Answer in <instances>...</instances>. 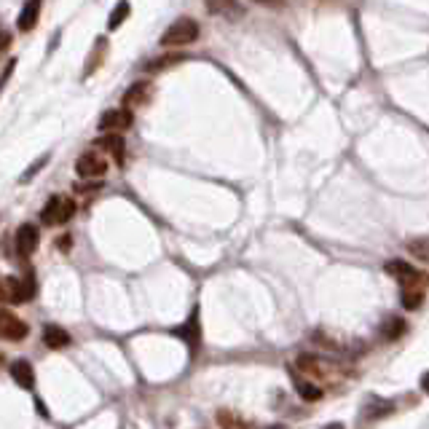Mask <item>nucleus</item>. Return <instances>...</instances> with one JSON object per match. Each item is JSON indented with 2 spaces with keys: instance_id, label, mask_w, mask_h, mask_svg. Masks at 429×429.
<instances>
[{
  "instance_id": "20e7f679",
  "label": "nucleus",
  "mask_w": 429,
  "mask_h": 429,
  "mask_svg": "<svg viewBox=\"0 0 429 429\" xmlns=\"http://www.w3.org/2000/svg\"><path fill=\"white\" fill-rule=\"evenodd\" d=\"M132 123H135L132 110H126V107H116V110L102 113V118H100V129L107 132V135H118V132H123V129H129Z\"/></svg>"
},
{
  "instance_id": "7ed1b4c3",
  "label": "nucleus",
  "mask_w": 429,
  "mask_h": 429,
  "mask_svg": "<svg viewBox=\"0 0 429 429\" xmlns=\"http://www.w3.org/2000/svg\"><path fill=\"white\" fill-rule=\"evenodd\" d=\"M383 271L389 276H395L400 285H405V287H414L416 282H421V285H427L429 282V276L421 274L414 263H405V261H400V258L383 263Z\"/></svg>"
},
{
  "instance_id": "f257e3e1",
  "label": "nucleus",
  "mask_w": 429,
  "mask_h": 429,
  "mask_svg": "<svg viewBox=\"0 0 429 429\" xmlns=\"http://www.w3.org/2000/svg\"><path fill=\"white\" fill-rule=\"evenodd\" d=\"M199 22H193L191 16H180L177 22H172L164 35H161V46L177 48V46H191L199 38Z\"/></svg>"
},
{
  "instance_id": "ddd939ff",
  "label": "nucleus",
  "mask_w": 429,
  "mask_h": 429,
  "mask_svg": "<svg viewBox=\"0 0 429 429\" xmlns=\"http://www.w3.org/2000/svg\"><path fill=\"white\" fill-rule=\"evenodd\" d=\"M97 145H100V148H105L107 154L113 156L118 164H123V156H126V142H123L121 135H102V137L97 139Z\"/></svg>"
},
{
  "instance_id": "39448f33",
  "label": "nucleus",
  "mask_w": 429,
  "mask_h": 429,
  "mask_svg": "<svg viewBox=\"0 0 429 429\" xmlns=\"http://www.w3.org/2000/svg\"><path fill=\"white\" fill-rule=\"evenodd\" d=\"M76 172L81 175V177H102V175L107 172L105 156L94 154V151H86L83 156H78Z\"/></svg>"
},
{
  "instance_id": "5701e85b",
  "label": "nucleus",
  "mask_w": 429,
  "mask_h": 429,
  "mask_svg": "<svg viewBox=\"0 0 429 429\" xmlns=\"http://www.w3.org/2000/svg\"><path fill=\"white\" fill-rule=\"evenodd\" d=\"M175 62H180V57H164V60H154V62H148V64H145V70L156 73V70H164V67L175 64Z\"/></svg>"
},
{
  "instance_id": "0eeeda50",
  "label": "nucleus",
  "mask_w": 429,
  "mask_h": 429,
  "mask_svg": "<svg viewBox=\"0 0 429 429\" xmlns=\"http://www.w3.org/2000/svg\"><path fill=\"white\" fill-rule=\"evenodd\" d=\"M38 242H41V233H38V229L32 223L19 226V231H16V250H19V255H25V258L32 255L38 250Z\"/></svg>"
},
{
  "instance_id": "c85d7f7f",
  "label": "nucleus",
  "mask_w": 429,
  "mask_h": 429,
  "mask_svg": "<svg viewBox=\"0 0 429 429\" xmlns=\"http://www.w3.org/2000/svg\"><path fill=\"white\" fill-rule=\"evenodd\" d=\"M322 429H343V424H341V421H333V424H325Z\"/></svg>"
},
{
  "instance_id": "b1692460",
  "label": "nucleus",
  "mask_w": 429,
  "mask_h": 429,
  "mask_svg": "<svg viewBox=\"0 0 429 429\" xmlns=\"http://www.w3.org/2000/svg\"><path fill=\"white\" fill-rule=\"evenodd\" d=\"M46 164H48V156H41V158H38V161H35V164H32V167L27 169L25 175H22V183H27V180H32V175H35V172H38V169H41V167H46Z\"/></svg>"
},
{
  "instance_id": "f3484780",
  "label": "nucleus",
  "mask_w": 429,
  "mask_h": 429,
  "mask_svg": "<svg viewBox=\"0 0 429 429\" xmlns=\"http://www.w3.org/2000/svg\"><path fill=\"white\" fill-rule=\"evenodd\" d=\"M217 424L223 429H255L250 421H245L239 414H231V411H220L217 414Z\"/></svg>"
},
{
  "instance_id": "412c9836",
  "label": "nucleus",
  "mask_w": 429,
  "mask_h": 429,
  "mask_svg": "<svg viewBox=\"0 0 429 429\" xmlns=\"http://www.w3.org/2000/svg\"><path fill=\"white\" fill-rule=\"evenodd\" d=\"M102 54H105V38H100V41H97V51H94L92 57H89V67H86V76H92L94 70L100 67V60H102Z\"/></svg>"
},
{
  "instance_id": "423d86ee",
  "label": "nucleus",
  "mask_w": 429,
  "mask_h": 429,
  "mask_svg": "<svg viewBox=\"0 0 429 429\" xmlns=\"http://www.w3.org/2000/svg\"><path fill=\"white\" fill-rule=\"evenodd\" d=\"M27 336V325L14 317L11 311H6V308H0V338H6V341H22V338Z\"/></svg>"
},
{
  "instance_id": "bb28decb",
  "label": "nucleus",
  "mask_w": 429,
  "mask_h": 429,
  "mask_svg": "<svg viewBox=\"0 0 429 429\" xmlns=\"http://www.w3.org/2000/svg\"><path fill=\"white\" fill-rule=\"evenodd\" d=\"M418 383H421V392H427V395H429V370L421 376V381H418Z\"/></svg>"
},
{
  "instance_id": "1a4fd4ad",
  "label": "nucleus",
  "mask_w": 429,
  "mask_h": 429,
  "mask_svg": "<svg viewBox=\"0 0 429 429\" xmlns=\"http://www.w3.org/2000/svg\"><path fill=\"white\" fill-rule=\"evenodd\" d=\"M175 336H180L191 346V352L196 354V349H199L201 343V330H199V308H193V314L188 317V322H185L183 327H177L175 330Z\"/></svg>"
},
{
  "instance_id": "4be33fe9",
  "label": "nucleus",
  "mask_w": 429,
  "mask_h": 429,
  "mask_svg": "<svg viewBox=\"0 0 429 429\" xmlns=\"http://www.w3.org/2000/svg\"><path fill=\"white\" fill-rule=\"evenodd\" d=\"M421 301H424L421 292H411L408 287L402 290V306L405 308H421Z\"/></svg>"
},
{
  "instance_id": "9d476101",
  "label": "nucleus",
  "mask_w": 429,
  "mask_h": 429,
  "mask_svg": "<svg viewBox=\"0 0 429 429\" xmlns=\"http://www.w3.org/2000/svg\"><path fill=\"white\" fill-rule=\"evenodd\" d=\"M151 94H154V86L145 83V81H139V83H135V86H129V92L123 94V107L132 110V107L145 105V102L151 100Z\"/></svg>"
},
{
  "instance_id": "a878e982",
  "label": "nucleus",
  "mask_w": 429,
  "mask_h": 429,
  "mask_svg": "<svg viewBox=\"0 0 429 429\" xmlns=\"http://www.w3.org/2000/svg\"><path fill=\"white\" fill-rule=\"evenodd\" d=\"M57 247H60V250H70V236H60V239H57Z\"/></svg>"
},
{
  "instance_id": "9b49d317",
  "label": "nucleus",
  "mask_w": 429,
  "mask_h": 429,
  "mask_svg": "<svg viewBox=\"0 0 429 429\" xmlns=\"http://www.w3.org/2000/svg\"><path fill=\"white\" fill-rule=\"evenodd\" d=\"M38 16H41V0H27L25 8L19 11L16 27H19L22 32H30L32 27H35V22H38Z\"/></svg>"
},
{
  "instance_id": "cd10ccee",
  "label": "nucleus",
  "mask_w": 429,
  "mask_h": 429,
  "mask_svg": "<svg viewBox=\"0 0 429 429\" xmlns=\"http://www.w3.org/2000/svg\"><path fill=\"white\" fill-rule=\"evenodd\" d=\"M255 3H261V6H282V0H255Z\"/></svg>"
},
{
  "instance_id": "7c9ffc66",
  "label": "nucleus",
  "mask_w": 429,
  "mask_h": 429,
  "mask_svg": "<svg viewBox=\"0 0 429 429\" xmlns=\"http://www.w3.org/2000/svg\"><path fill=\"white\" fill-rule=\"evenodd\" d=\"M266 429H287V427H282V424H274V427H266Z\"/></svg>"
},
{
  "instance_id": "c756f323",
  "label": "nucleus",
  "mask_w": 429,
  "mask_h": 429,
  "mask_svg": "<svg viewBox=\"0 0 429 429\" xmlns=\"http://www.w3.org/2000/svg\"><path fill=\"white\" fill-rule=\"evenodd\" d=\"M6 290H8V287H6V282H3V279H0V298H3V295H6Z\"/></svg>"
},
{
  "instance_id": "a211bd4d",
  "label": "nucleus",
  "mask_w": 429,
  "mask_h": 429,
  "mask_svg": "<svg viewBox=\"0 0 429 429\" xmlns=\"http://www.w3.org/2000/svg\"><path fill=\"white\" fill-rule=\"evenodd\" d=\"M405 320H400V317H389V320L381 322V336L386 338V341H395V338H400L402 333H405Z\"/></svg>"
},
{
  "instance_id": "6ab92c4d",
  "label": "nucleus",
  "mask_w": 429,
  "mask_h": 429,
  "mask_svg": "<svg viewBox=\"0 0 429 429\" xmlns=\"http://www.w3.org/2000/svg\"><path fill=\"white\" fill-rule=\"evenodd\" d=\"M132 14V6H129V0H121L116 8H113V14L107 19V30H118L123 22H126V16Z\"/></svg>"
},
{
  "instance_id": "6e6552de",
  "label": "nucleus",
  "mask_w": 429,
  "mask_h": 429,
  "mask_svg": "<svg viewBox=\"0 0 429 429\" xmlns=\"http://www.w3.org/2000/svg\"><path fill=\"white\" fill-rule=\"evenodd\" d=\"M6 287H8V298L14 304H22V301H30L35 295V279L32 276H27V279L11 276V279H6Z\"/></svg>"
},
{
  "instance_id": "393cba45",
  "label": "nucleus",
  "mask_w": 429,
  "mask_h": 429,
  "mask_svg": "<svg viewBox=\"0 0 429 429\" xmlns=\"http://www.w3.org/2000/svg\"><path fill=\"white\" fill-rule=\"evenodd\" d=\"M8 43H11V38H8V32H3V35H0V54L8 48Z\"/></svg>"
},
{
  "instance_id": "f8f14e48",
  "label": "nucleus",
  "mask_w": 429,
  "mask_h": 429,
  "mask_svg": "<svg viewBox=\"0 0 429 429\" xmlns=\"http://www.w3.org/2000/svg\"><path fill=\"white\" fill-rule=\"evenodd\" d=\"M43 343L48 349H64L70 343V333L60 325H46L43 327Z\"/></svg>"
},
{
  "instance_id": "2eb2a0df",
  "label": "nucleus",
  "mask_w": 429,
  "mask_h": 429,
  "mask_svg": "<svg viewBox=\"0 0 429 429\" xmlns=\"http://www.w3.org/2000/svg\"><path fill=\"white\" fill-rule=\"evenodd\" d=\"M204 6H207L210 14H220V16L239 14V3L236 0H204Z\"/></svg>"
},
{
  "instance_id": "dca6fc26",
  "label": "nucleus",
  "mask_w": 429,
  "mask_h": 429,
  "mask_svg": "<svg viewBox=\"0 0 429 429\" xmlns=\"http://www.w3.org/2000/svg\"><path fill=\"white\" fill-rule=\"evenodd\" d=\"M292 383H295V389H298V395L304 400H308V402H314V400H320L322 397V389L317 386V383H308L304 381L298 373H292Z\"/></svg>"
},
{
  "instance_id": "aec40b11",
  "label": "nucleus",
  "mask_w": 429,
  "mask_h": 429,
  "mask_svg": "<svg viewBox=\"0 0 429 429\" xmlns=\"http://www.w3.org/2000/svg\"><path fill=\"white\" fill-rule=\"evenodd\" d=\"M405 247L414 258H418L421 263H429V239H411Z\"/></svg>"
},
{
  "instance_id": "f03ea898",
  "label": "nucleus",
  "mask_w": 429,
  "mask_h": 429,
  "mask_svg": "<svg viewBox=\"0 0 429 429\" xmlns=\"http://www.w3.org/2000/svg\"><path fill=\"white\" fill-rule=\"evenodd\" d=\"M73 214H76V201L70 196H51L41 212V220L46 226H60V223H67Z\"/></svg>"
},
{
  "instance_id": "4468645a",
  "label": "nucleus",
  "mask_w": 429,
  "mask_h": 429,
  "mask_svg": "<svg viewBox=\"0 0 429 429\" xmlns=\"http://www.w3.org/2000/svg\"><path fill=\"white\" fill-rule=\"evenodd\" d=\"M11 376H14V381L22 386V389H32L35 386V370L27 360H16L14 365H11Z\"/></svg>"
}]
</instances>
